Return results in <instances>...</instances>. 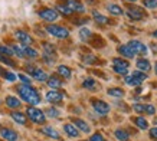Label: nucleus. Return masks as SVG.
<instances>
[{
    "label": "nucleus",
    "instance_id": "f257e3e1",
    "mask_svg": "<svg viewBox=\"0 0 157 141\" xmlns=\"http://www.w3.org/2000/svg\"><path fill=\"white\" fill-rule=\"evenodd\" d=\"M17 94L20 95V98L26 101V102L32 104V105H38L40 102V95L38 94V91L35 90L30 85H19L17 86Z\"/></svg>",
    "mask_w": 157,
    "mask_h": 141
},
{
    "label": "nucleus",
    "instance_id": "f03ea898",
    "mask_svg": "<svg viewBox=\"0 0 157 141\" xmlns=\"http://www.w3.org/2000/svg\"><path fill=\"white\" fill-rule=\"evenodd\" d=\"M45 29L49 35H52L58 39H67L69 36V30L63 26H59V25H46Z\"/></svg>",
    "mask_w": 157,
    "mask_h": 141
},
{
    "label": "nucleus",
    "instance_id": "7ed1b4c3",
    "mask_svg": "<svg viewBox=\"0 0 157 141\" xmlns=\"http://www.w3.org/2000/svg\"><path fill=\"white\" fill-rule=\"evenodd\" d=\"M26 114H28L29 120L32 122H35V124H45V121H46V117H45L43 111H40L36 107H28Z\"/></svg>",
    "mask_w": 157,
    "mask_h": 141
},
{
    "label": "nucleus",
    "instance_id": "20e7f679",
    "mask_svg": "<svg viewBox=\"0 0 157 141\" xmlns=\"http://www.w3.org/2000/svg\"><path fill=\"white\" fill-rule=\"evenodd\" d=\"M128 66L130 63L125 59H121V58H114L113 59V69L118 75H127L128 74Z\"/></svg>",
    "mask_w": 157,
    "mask_h": 141
},
{
    "label": "nucleus",
    "instance_id": "39448f33",
    "mask_svg": "<svg viewBox=\"0 0 157 141\" xmlns=\"http://www.w3.org/2000/svg\"><path fill=\"white\" fill-rule=\"evenodd\" d=\"M39 17L42 20H45V22H55V20L58 19V12L55 9H52V7H43V9H40L38 12Z\"/></svg>",
    "mask_w": 157,
    "mask_h": 141
},
{
    "label": "nucleus",
    "instance_id": "423d86ee",
    "mask_svg": "<svg viewBox=\"0 0 157 141\" xmlns=\"http://www.w3.org/2000/svg\"><path fill=\"white\" fill-rule=\"evenodd\" d=\"M127 45H128V48L134 52V55H146L148 52L147 46H146L143 42H140V40H130Z\"/></svg>",
    "mask_w": 157,
    "mask_h": 141
},
{
    "label": "nucleus",
    "instance_id": "0eeeda50",
    "mask_svg": "<svg viewBox=\"0 0 157 141\" xmlns=\"http://www.w3.org/2000/svg\"><path fill=\"white\" fill-rule=\"evenodd\" d=\"M127 16H128V19H131L133 22L136 20H141L146 16L144 13V10L141 7H137V6H130L128 9H127Z\"/></svg>",
    "mask_w": 157,
    "mask_h": 141
},
{
    "label": "nucleus",
    "instance_id": "6e6552de",
    "mask_svg": "<svg viewBox=\"0 0 157 141\" xmlns=\"http://www.w3.org/2000/svg\"><path fill=\"white\" fill-rule=\"evenodd\" d=\"M91 104H92V108L101 115H105V114L109 112V105L102 99H92Z\"/></svg>",
    "mask_w": 157,
    "mask_h": 141
},
{
    "label": "nucleus",
    "instance_id": "1a4fd4ad",
    "mask_svg": "<svg viewBox=\"0 0 157 141\" xmlns=\"http://www.w3.org/2000/svg\"><path fill=\"white\" fill-rule=\"evenodd\" d=\"M14 36L22 43V46H30V45L33 43L32 36H30L28 32H25V30H16V32H14Z\"/></svg>",
    "mask_w": 157,
    "mask_h": 141
},
{
    "label": "nucleus",
    "instance_id": "9d476101",
    "mask_svg": "<svg viewBox=\"0 0 157 141\" xmlns=\"http://www.w3.org/2000/svg\"><path fill=\"white\" fill-rule=\"evenodd\" d=\"M28 72L30 74V75L33 76L36 81H39V82H43V81L48 79V74L45 72L43 69H40V68H35V66H28Z\"/></svg>",
    "mask_w": 157,
    "mask_h": 141
},
{
    "label": "nucleus",
    "instance_id": "9b49d317",
    "mask_svg": "<svg viewBox=\"0 0 157 141\" xmlns=\"http://www.w3.org/2000/svg\"><path fill=\"white\" fill-rule=\"evenodd\" d=\"M63 5H67L75 13H84L85 12V6L82 5V2H79V0H65Z\"/></svg>",
    "mask_w": 157,
    "mask_h": 141
},
{
    "label": "nucleus",
    "instance_id": "f8f14e48",
    "mask_svg": "<svg viewBox=\"0 0 157 141\" xmlns=\"http://www.w3.org/2000/svg\"><path fill=\"white\" fill-rule=\"evenodd\" d=\"M46 99L52 104H59V102H62V99H63V92L56 91V90L48 91V92H46Z\"/></svg>",
    "mask_w": 157,
    "mask_h": 141
},
{
    "label": "nucleus",
    "instance_id": "ddd939ff",
    "mask_svg": "<svg viewBox=\"0 0 157 141\" xmlns=\"http://www.w3.org/2000/svg\"><path fill=\"white\" fill-rule=\"evenodd\" d=\"M0 137L6 141H17V138H19L17 132L10 130V128H0Z\"/></svg>",
    "mask_w": 157,
    "mask_h": 141
},
{
    "label": "nucleus",
    "instance_id": "4468645a",
    "mask_svg": "<svg viewBox=\"0 0 157 141\" xmlns=\"http://www.w3.org/2000/svg\"><path fill=\"white\" fill-rule=\"evenodd\" d=\"M48 85L52 88V90H59L62 85H63V82H62V79L59 78L58 75H52V76H48Z\"/></svg>",
    "mask_w": 157,
    "mask_h": 141
},
{
    "label": "nucleus",
    "instance_id": "2eb2a0df",
    "mask_svg": "<svg viewBox=\"0 0 157 141\" xmlns=\"http://www.w3.org/2000/svg\"><path fill=\"white\" fill-rule=\"evenodd\" d=\"M6 105L12 109H17L22 107V102H20V99H17L16 97L9 95V97H6Z\"/></svg>",
    "mask_w": 157,
    "mask_h": 141
},
{
    "label": "nucleus",
    "instance_id": "dca6fc26",
    "mask_svg": "<svg viewBox=\"0 0 157 141\" xmlns=\"http://www.w3.org/2000/svg\"><path fill=\"white\" fill-rule=\"evenodd\" d=\"M40 132H42V134H45V135L51 137V138H53V140H61L59 132H58L55 128H52V127H43V128H40Z\"/></svg>",
    "mask_w": 157,
    "mask_h": 141
},
{
    "label": "nucleus",
    "instance_id": "f3484780",
    "mask_svg": "<svg viewBox=\"0 0 157 141\" xmlns=\"http://www.w3.org/2000/svg\"><path fill=\"white\" fill-rule=\"evenodd\" d=\"M72 122H74V125H75L76 128H79L82 132H86V134H88V132L91 131L90 125H88V124H86L84 120H79V118H74V120H72Z\"/></svg>",
    "mask_w": 157,
    "mask_h": 141
},
{
    "label": "nucleus",
    "instance_id": "a211bd4d",
    "mask_svg": "<svg viewBox=\"0 0 157 141\" xmlns=\"http://www.w3.org/2000/svg\"><path fill=\"white\" fill-rule=\"evenodd\" d=\"M92 19L95 20L98 25H102V26L109 23L108 17H107V16H104V14H101L100 12H97V10H94V12H92Z\"/></svg>",
    "mask_w": 157,
    "mask_h": 141
},
{
    "label": "nucleus",
    "instance_id": "6ab92c4d",
    "mask_svg": "<svg viewBox=\"0 0 157 141\" xmlns=\"http://www.w3.org/2000/svg\"><path fill=\"white\" fill-rule=\"evenodd\" d=\"M58 75L62 76L63 79H69L72 76V70H71V68H68L67 65H59L58 66Z\"/></svg>",
    "mask_w": 157,
    "mask_h": 141
},
{
    "label": "nucleus",
    "instance_id": "aec40b11",
    "mask_svg": "<svg viewBox=\"0 0 157 141\" xmlns=\"http://www.w3.org/2000/svg\"><path fill=\"white\" fill-rule=\"evenodd\" d=\"M63 131L67 132L69 137H72V138H76V137L79 135V131H78V128L74 124H65L63 125Z\"/></svg>",
    "mask_w": 157,
    "mask_h": 141
},
{
    "label": "nucleus",
    "instance_id": "412c9836",
    "mask_svg": "<svg viewBox=\"0 0 157 141\" xmlns=\"http://www.w3.org/2000/svg\"><path fill=\"white\" fill-rule=\"evenodd\" d=\"M22 51H23V56L25 58H29V59H33V58H38L39 53L36 49L30 46H22Z\"/></svg>",
    "mask_w": 157,
    "mask_h": 141
},
{
    "label": "nucleus",
    "instance_id": "4be33fe9",
    "mask_svg": "<svg viewBox=\"0 0 157 141\" xmlns=\"http://www.w3.org/2000/svg\"><path fill=\"white\" fill-rule=\"evenodd\" d=\"M137 68L140 70H143V72H148V70L151 69V63L148 62V59L140 58V59H137Z\"/></svg>",
    "mask_w": 157,
    "mask_h": 141
},
{
    "label": "nucleus",
    "instance_id": "5701e85b",
    "mask_svg": "<svg viewBox=\"0 0 157 141\" xmlns=\"http://www.w3.org/2000/svg\"><path fill=\"white\" fill-rule=\"evenodd\" d=\"M107 10H108L113 16H121V14L124 13V10L121 9V6L115 5V3H109V5H107Z\"/></svg>",
    "mask_w": 157,
    "mask_h": 141
},
{
    "label": "nucleus",
    "instance_id": "b1692460",
    "mask_svg": "<svg viewBox=\"0 0 157 141\" xmlns=\"http://www.w3.org/2000/svg\"><path fill=\"white\" fill-rule=\"evenodd\" d=\"M117 51H118V53H121V55L125 56V58H134L136 56L134 52L128 48V45H120V46L117 48Z\"/></svg>",
    "mask_w": 157,
    "mask_h": 141
},
{
    "label": "nucleus",
    "instance_id": "393cba45",
    "mask_svg": "<svg viewBox=\"0 0 157 141\" xmlns=\"http://www.w3.org/2000/svg\"><path fill=\"white\" fill-rule=\"evenodd\" d=\"M0 75L3 76L6 81H9V82H14V81L17 79V75H16V74L10 72V70H6L5 68H0Z\"/></svg>",
    "mask_w": 157,
    "mask_h": 141
},
{
    "label": "nucleus",
    "instance_id": "a878e982",
    "mask_svg": "<svg viewBox=\"0 0 157 141\" xmlns=\"http://www.w3.org/2000/svg\"><path fill=\"white\" fill-rule=\"evenodd\" d=\"M114 135H115V138H117L118 141H130L128 132L125 131V130H121V128H117V130H115Z\"/></svg>",
    "mask_w": 157,
    "mask_h": 141
},
{
    "label": "nucleus",
    "instance_id": "bb28decb",
    "mask_svg": "<svg viewBox=\"0 0 157 141\" xmlns=\"http://www.w3.org/2000/svg\"><path fill=\"white\" fill-rule=\"evenodd\" d=\"M10 117L13 118V121H16L17 124H26V121H28V117H25V114L22 112H17V111H13V112L10 114Z\"/></svg>",
    "mask_w": 157,
    "mask_h": 141
},
{
    "label": "nucleus",
    "instance_id": "cd10ccee",
    "mask_svg": "<svg viewBox=\"0 0 157 141\" xmlns=\"http://www.w3.org/2000/svg\"><path fill=\"white\" fill-rule=\"evenodd\" d=\"M134 124H136L137 128H140V130H147L148 128V122L144 117H136L134 118Z\"/></svg>",
    "mask_w": 157,
    "mask_h": 141
},
{
    "label": "nucleus",
    "instance_id": "c85d7f7f",
    "mask_svg": "<svg viewBox=\"0 0 157 141\" xmlns=\"http://www.w3.org/2000/svg\"><path fill=\"white\" fill-rule=\"evenodd\" d=\"M107 94L109 97H114V98H123L124 97V91L121 88H108Z\"/></svg>",
    "mask_w": 157,
    "mask_h": 141
},
{
    "label": "nucleus",
    "instance_id": "c756f323",
    "mask_svg": "<svg viewBox=\"0 0 157 141\" xmlns=\"http://www.w3.org/2000/svg\"><path fill=\"white\" fill-rule=\"evenodd\" d=\"M55 10H56V12H59V13H62L63 16H71V14L74 13V12H72V10L69 9L67 5H58Z\"/></svg>",
    "mask_w": 157,
    "mask_h": 141
},
{
    "label": "nucleus",
    "instance_id": "7c9ffc66",
    "mask_svg": "<svg viewBox=\"0 0 157 141\" xmlns=\"http://www.w3.org/2000/svg\"><path fill=\"white\" fill-rule=\"evenodd\" d=\"M82 86L86 88V90H95L97 88V82L94 78H86L84 82H82Z\"/></svg>",
    "mask_w": 157,
    "mask_h": 141
},
{
    "label": "nucleus",
    "instance_id": "2f4dec72",
    "mask_svg": "<svg viewBox=\"0 0 157 141\" xmlns=\"http://www.w3.org/2000/svg\"><path fill=\"white\" fill-rule=\"evenodd\" d=\"M127 85H130V86H140L141 85V81H138L137 78H134L133 75L130 76H125V81H124Z\"/></svg>",
    "mask_w": 157,
    "mask_h": 141
},
{
    "label": "nucleus",
    "instance_id": "473e14b6",
    "mask_svg": "<svg viewBox=\"0 0 157 141\" xmlns=\"http://www.w3.org/2000/svg\"><path fill=\"white\" fill-rule=\"evenodd\" d=\"M43 114H45V117H49V118H58L61 112H59V109H56V108H53V107H51V108H48Z\"/></svg>",
    "mask_w": 157,
    "mask_h": 141
},
{
    "label": "nucleus",
    "instance_id": "72a5a7b5",
    "mask_svg": "<svg viewBox=\"0 0 157 141\" xmlns=\"http://www.w3.org/2000/svg\"><path fill=\"white\" fill-rule=\"evenodd\" d=\"M92 36V32H91L90 29L86 28H82L81 30H79V38L82 39V40H88V39Z\"/></svg>",
    "mask_w": 157,
    "mask_h": 141
},
{
    "label": "nucleus",
    "instance_id": "f704fd0d",
    "mask_svg": "<svg viewBox=\"0 0 157 141\" xmlns=\"http://www.w3.org/2000/svg\"><path fill=\"white\" fill-rule=\"evenodd\" d=\"M0 53H2V55H6V56H12V55H14L12 46H6V45H0Z\"/></svg>",
    "mask_w": 157,
    "mask_h": 141
},
{
    "label": "nucleus",
    "instance_id": "c9c22d12",
    "mask_svg": "<svg viewBox=\"0 0 157 141\" xmlns=\"http://www.w3.org/2000/svg\"><path fill=\"white\" fill-rule=\"evenodd\" d=\"M133 76L134 78H137L138 81H141V82H143L144 79H147V72H143V70H134Z\"/></svg>",
    "mask_w": 157,
    "mask_h": 141
},
{
    "label": "nucleus",
    "instance_id": "e433bc0d",
    "mask_svg": "<svg viewBox=\"0 0 157 141\" xmlns=\"http://www.w3.org/2000/svg\"><path fill=\"white\" fill-rule=\"evenodd\" d=\"M144 112L148 115H153V114H156V107L151 104H144Z\"/></svg>",
    "mask_w": 157,
    "mask_h": 141
},
{
    "label": "nucleus",
    "instance_id": "4c0bfd02",
    "mask_svg": "<svg viewBox=\"0 0 157 141\" xmlns=\"http://www.w3.org/2000/svg\"><path fill=\"white\" fill-rule=\"evenodd\" d=\"M0 62H3V63H6V65L12 66V68H14V66H16V63H14L13 61H10L9 56H6V55H2V53H0Z\"/></svg>",
    "mask_w": 157,
    "mask_h": 141
},
{
    "label": "nucleus",
    "instance_id": "58836bf2",
    "mask_svg": "<svg viewBox=\"0 0 157 141\" xmlns=\"http://www.w3.org/2000/svg\"><path fill=\"white\" fill-rule=\"evenodd\" d=\"M43 46H45V53L55 56V46H53V45H51V43H43Z\"/></svg>",
    "mask_w": 157,
    "mask_h": 141
},
{
    "label": "nucleus",
    "instance_id": "ea45409f",
    "mask_svg": "<svg viewBox=\"0 0 157 141\" xmlns=\"http://www.w3.org/2000/svg\"><path fill=\"white\" fill-rule=\"evenodd\" d=\"M143 5L148 9H157V0H143Z\"/></svg>",
    "mask_w": 157,
    "mask_h": 141
},
{
    "label": "nucleus",
    "instance_id": "a19ab883",
    "mask_svg": "<svg viewBox=\"0 0 157 141\" xmlns=\"http://www.w3.org/2000/svg\"><path fill=\"white\" fill-rule=\"evenodd\" d=\"M17 78H19V79L23 82V85H30V84H32L30 78H29V76H26L25 74H20V75H17Z\"/></svg>",
    "mask_w": 157,
    "mask_h": 141
},
{
    "label": "nucleus",
    "instance_id": "79ce46f5",
    "mask_svg": "<svg viewBox=\"0 0 157 141\" xmlns=\"http://www.w3.org/2000/svg\"><path fill=\"white\" fill-rule=\"evenodd\" d=\"M90 141H107L102 137V134H100V132H95V134H92L91 135V138H90Z\"/></svg>",
    "mask_w": 157,
    "mask_h": 141
},
{
    "label": "nucleus",
    "instance_id": "37998d69",
    "mask_svg": "<svg viewBox=\"0 0 157 141\" xmlns=\"http://www.w3.org/2000/svg\"><path fill=\"white\" fill-rule=\"evenodd\" d=\"M84 62H85V63H95L97 56H94V55H85V56H84Z\"/></svg>",
    "mask_w": 157,
    "mask_h": 141
},
{
    "label": "nucleus",
    "instance_id": "c03bdc74",
    "mask_svg": "<svg viewBox=\"0 0 157 141\" xmlns=\"http://www.w3.org/2000/svg\"><path fill=\"white\" fill-rule=\"evenodd\" d=\"M133 109L138 114L144 112V104H133Z\"/></svg>",
    "mask_w": 157,
    "mask_h": 141
},
{
    "label": "nucleus",
    "instance_id": "a18cd8bd",
    "mask_svg": "<svg viewBox=\"0 0 157 141\" xmlns=\"http://www.w3.org/2000/svg\"><path fill=\"white\" fill-rule=\"evenodd\" d=\"M148 134H150V138H151V140H157V127L150 128Z\"/></svg>",
    "mask_w": 157,
    "mask_h": 141
},
{
    "label": "nucleus",
    "instance_id": "49530a36",
    "mask_svg": "<svg viewBox=\"0 0 157 141\" xmlns=\"http://www.w3.org/2000/svg\"><path fill=\"white\" fill-rule=\"evenodd\" d=\"M151 48H153V51H154V52H157V45H154V43H153Z\"/></svg>",
    "mask_w": 157,
    "mask_h": 141
},
{
    "label": "nucleus",
    "instance_id": "de8ad7c7",
    "mask_svg": "<svg viewBox=\"0 0 157 141\" xmlns=\"http://www.w3.org/2000/svg\"><path fill=\"white\" fill-rule=\"evenodd\" d=\"M124 2H127V3H134V2H137V0H124Z\"/></svg>",
    "mask_w": 157,
    "mask_h": 141
},
{
    "label": "nucleus",
    "instance_id": "09e8293b",
    "mask_svg": "<svg viewBox=\"0 0 157 141\" xmlns=\"http://www.w3.org/2000/svg\"><path fill=\"white\" fill-rule=\"evenodd\" d=\"M153 36H154V38H157V30H154V32H153Z\"/></svg>",
    "mask_w": 157,
    "mask_h": 141
},
{
    "label": "nucleus",
    "instance_id": "8fccbe9b",
    "mask_svg": "<svg viewBox=\"0 0 157 141\" xmlns=\"http://www.w3.org/2000/svg\"><path fill=\"white\" fill-rule=\"evenodd\" d=\"M154 124H156V125H157V117L154 118Z\"/></svg>",
    "mask_w": 157,
    "mask_h": 141
},
{
    "label": "nucleus",
    "instance_id": "3c124183",
    "mask_svg": "<svg viewBox=\"0 0 157 141\" xmlns=\"http://www.w3.org/2000/svg\"><path fill=\"white\" fill-rule=\"evenodd\" d=\"M154 69H156V75H157V63H156V66H154Z\"/></svg>",
    "mask_w": 157,
    "mask_h": 141
}]
</instances>
